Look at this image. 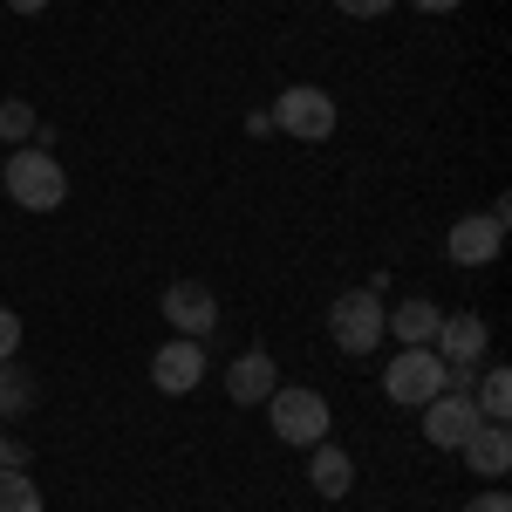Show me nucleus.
I'll return each mask as SVG.
<instances>
[{"label": "nucleus", "mask_w": 512, "mask_h": 512, "mask_svg": "<svg viewBox=\"0 0 512 512\" xmlns=\"http://www.w3.org/2000/svg\"><path fill=\"white\" fill-rule=\"evenodd\" d=\"M0 185L14 205H28V212H55L62 198H69V171L48 158L41 144H14L7 151V171H0Z\"/></svg>", "instance_id": "1"}, {"label": "nucleus", "mask_w": 512, "mask_h": 512, "mask_svg": "<svg viewBox=\"0 0 512 512\" xmlns=\"http://www.w3.org/2000/svg\"><path fill=\"white\" fill-rule=\"evenodd\" d=\"M437 362L451 369V383L444 390H472V369L485 362V349H492V328H485V315H444L431 335Z\"/></svg>", "instance_id": "2"}, {"label": "nucleus", "mask_w": 512, "mask_h": 512, "mask_svg": "<svg viewBox=\"0 0 512 512\" xmlns=\"http://www.w3.org/2000/svg\"><path fill=\"white\" fill-rule=\"evenodd\" d=\"M328 342L342 355H369L383 342V294H369V287H349V294H335V308H328Z\"/></svg>", "instance_id": "3"}, {"label": "nucleus", "mask_w": 512, "mask_h": 512, "mask_svg": "<svg viewBox=\"0 0 512 512\" xmlns=\"http://www.w3.org/2000/svg\"><path fill=\"white\" fill-rule=\"evenodd\" d=\"M267 424H274L280 444L315 451L321 437H328V396L321 390H287V383H280V390L267 396Z\"/></svg>", "instance_id": "4"}, {"label": "nucleus", "mask_w": 512, "mask_h": 512, "mask_svg": "<svg viewBox=\"0 0 512 512\" xmlns=\"http://www.w3.org/2000/svg\"><path fill=\"white\" fill-rule=\"evenodd\" d=\"M274 130H287L294 144H321V137H335V96L315 89V82L280 89V96H274Z\"/></svg>", "instance_id": "5"}, {"label": "nucleus", "mask_w": 512, "mask_h": 512, "mask_svg": "<svg viewBox=\"0 0 512 512\" xmlns=\"http://www.w3.org/2000/svg\"><path fill=\"white\" fill-rule=\"evenodd\" d=\"M444 383H451V369L437 362V349H403L390 369H383V396L403 403V410H424Z\"/></svg>", "instance_id": "6"}, {"label": "nucleus", "mask_w": 512, "mask_h": 512, "mask_svg": "<svg viewBox=\"0 0 512 512\" xmlns=\"http://www.w3.org/2000/svg\"><path fill=\"white\" fill-rule=\"evenodd\" d=\"M506 198L492 205V212H472V219H458L451 226V239H444V253L458 260V267H492L499 260V246H506Z\"/></svg>", "instance_id": "7"}, {"label": "nucleus", "mask_w": 512, "mask_h": 512, "mask_svg": "<svg viewBox=\"0 0 512 512\" xmlns=\"http://www.w3.org/2000/svg\"><path fill=\"white\" fill-rule=\"evenodd\" d=\"M164 321H171L185 342H205V335L219 328V301H212V287H205V280H171V287H164Z\"/></svg>", "instance_id": "8"}, {"label": "nucleus", "mask_w": 512, "mask_h": 512, "mask_svg": "<svg viewBox=\"0 0 512 512\" xmlns=\"http://www.w3.org/2000/svg\"><path fill=\"white\" fill-rule=\"evenodd\" d=\"M472 424H478L472 390H437L431 403H424V444H437V451H458Z\"/></svg>", "instance_id": "9"}, {"label": "nucleus", "mask_w": 512, "mask_h": 512, "mask_svg": "<svg viewBox=\"0 0 512 512\" xmlns=\"http://www.w3.org/2000/svg\"><path fill=\"white\" fill-rule=\"evenodd\" d=\"M198 376H205V342H164L158 355H151V383H158L164 396H192Z\"/></svg>", "instance_id": "10"}, {"label": "nucleus", "mask_w": 512, "mask_h": 512, "mask_svg": "<svg viewBox=\"0 0 512 512\" xmlns=\"http://www.w3.org/2000/svg\"><path fill=\"white\" fill-rule=\"evenodd\" d=\"M280 390V369L267 349H246L233 355V369H226V396H233L239 410H253V403H267V396Z\"/></svg>", "instance_id": "11"}, {"label": "nucleus", "mask_w": 512, "mask_h": 512, "mask_svg": "<svg viewBox=\"0 0 512 512\" xmlns=\"http://www.w3.org/2000/svg\"><path fill=\"white\" fill-rule=\"evenodd\" d=\"M458 451H465L472 478H506L512 472V431H506V424H485V417H478Z\"/></svg>", "instance_id": "12"}, {"label": "nucleus", "mask_w": 512, "mask_h": 512, "mask_svg": "<svg viewBox=\"0 0 512 512\" xmlns=\"http://www.w3.org/2000/svg\"><path fill=\"white\" fill-rule=\"evenodd\" d=\"M437 321H444V308H431V301H403V308L383 315V335H396L403 349H431Z\"/></svg>", "instance_id": "13"}, {"label": "nucleus", "mask_w": 512, "mask_h": 512, "mask_svg": "<svg viewBox=\"0 0 512 512\" xmlns=\"http://www.w3.org/2000/svg\"><path fill=\"white\" fill-rule=\"evenodd\" d=\"M308 478H315V492H321V499H342V492H349V478H355L349 451H335V444L321 437V444H315V458H308Z\"/></svg>", "instance_id": "14"}, {"label": "nucleus", "mask_w": 512, "mask_h": 512, "mask_svg": "<svg viewBox=\"0 0 512 512\" xmlns=\"http://www.w3.org/2000/svg\"><path fill=\"white\" fill-rule=\"evenodd\" d=\"M35 369H14V362H0V424H14V417H28L35 410Z\"/></svg>", "instance_id": "15"}, {"label": "nucleus", "mask_w": 512, "mask_h": 512, "mask_svg": "<svg viewBox=\"0 0 512 512\" xmlns=\"http://www.w3.org/2000/svg\"><path fill=\"white\" fill-rule=\"evenodd\" d=\"M478 417H485V424H506L512 417V376L506 369H485V383H478Z\"/></svg>", "instance_id": "16"}, {"label": "nucleus", "mask_w": 512, "mask_h": 512, "mask_svg": "<svg viewBox=\"0 0 512 512\" xmlns=\"http://www.w3.org/2000/svg\"><path fill=\"white\" fill-rule=\"evenodd\" d=\"M0 512H41V485L28 478V465L0 472Z\"/></svg>", "instance_id": "17"}, {"label": "nucleus", "mask_w": 512, "mask_h": 512, "mask_svg": "<svg viewBox=\"0 0 512 512\" xmlns=\"http://www.w3.org/2000/svg\"><path fill=\"white\" fill-rule=\"evenodd\" d=\"M41 123H35V103H0V137L7 144H28Z\"/></svg>", "instance_id": "18"}, {"label": "nucleus", "mask_w": 512, "mask_h": 512, "mask_svg": "<svg viewBox=\"0 0 512 512\" xmlns=\"http://www.w3.org/2000/svg\"><path fill=\"white\" fill-rule=\"evenodd\" d=\"M14 349H21V315L0 308V362H14Z\"/></svg>", "instance_id": "19"}, {"label": "nucleus", "mask_w": 512, "mask_h": 512, "mask_svg": "<svg viewBox=\"0 0 512 512\" xmlns=\"http://www.w3.org/2000/svg\"><path fill=\"white\" fill-rule=\"evenodd\" d=\"M335 7H342L349 21H376V14H390L396 0H335Z\"/></svg>", "instance_id": "20"}, {"label": "nucleus", "mask_w": 512, "mask_h": 512, "mask_svg": "<svg viewBox=\"0 0 512 512\" xmlns=\"http://www.w3.org/2000/svg\"><path fill=\"white\" fill-rule=\"evenodd\" d=\"M14 465H28V444H21V437H7V431H0V472H14Z\"/></svg>", "instance_id": "21"}, {"label": "nucleus", "mask_w": 512, "mask_h": 512, "mask_svg": "<svg viewBox=\"0 0 512 512\" xmlns=\"http://www.w3.org/2000/svg\"><path fill=\"white\" fill-rule=\"evenodd\" d=\"M465 512H512V499H506V492H478Z\"/></svg>", "instance_id": "22"}, {"label": "nucleus", "mask_w": 512, "mask_h": 512, "mask_svg": "<svg viewBox=\"0 0 512 512\" xmlns=\"http://www.w3.org/2000/svg\"><path fill=\"white\" fill-rule=\"evenodd\" d=\"M410 7H417V14H451L458 0H410Z\"/></svg>", "instance_id": "23"}, {"label": "nucleus", "mask_w": 512, "mask_h": 512, "mask_svg": "<svg viewBox=\"0 0 512 512\" xmlns=\"http://www.w3.org/2000/svg\"><path fill=\"white\" fill-rule=\"evenodd\" d=\"M7 7H14V14H41L48 0H7Z\"/></svg>", "instance_id": "24"}]
</instances>
